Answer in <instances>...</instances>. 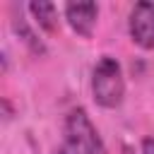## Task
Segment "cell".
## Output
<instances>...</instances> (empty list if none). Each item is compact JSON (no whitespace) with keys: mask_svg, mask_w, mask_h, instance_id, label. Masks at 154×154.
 Wrapping results in <instances>:
<instances>
[{"mask_svg":"<svg viewBox=\"0 0 154 154\" xmlns=\"http://www.w3.org/2000/svg\"><path fill=\"white\" fill-rule=\"evenodd\" d=\"M58 154H106L103 140L84 108H72L63 123V142Z\"/></svg>","mask_w":154,"mask_h":154,"instance_id":"obj_1","label":"cell"},{"mask_svg":"<svg viewBox=\"0 0 154 154\" xmlns=\"http://www.w3.org/2000/svg\"><path fill=\"white\" fill-rule=\"evenodd\" d=\"M91 94L101 108H116L125 96L123 67L113 55H101L91 70Z\"/></svg>","mask_w":154,"mask_h":154,"instance_id":"obj_2","label":"cell"},{"mask_svg":"<svg viewBox=\"0 0 154 154\" xmlns=\"http://www.w3.org/2000/svg\"><path fill=\"white\" fill-rule=\"evenodd\" d=\"M128 31L132 43H137L142 51L154 48V2H135L128 19Z\"/></svg>","mask_w":154,"mask_h":154,"instance_id":"obj_3","label":"cell"},{"mask_svg":"<svg viewBox=\"0 0 154 154\" xmlns=\"http://www.w3.org/2000/svg\"><path fill=\"white\" fill-rule=\"evenodd\" d=\"M63 12H65V19L75 34H79L82 38H89L94 34L96 17H99L96 2H67L63 7Z\"/></svg>","mask_w":154,"mask_h":154,"instance_id":"obj_4","label":"cell"},{"mask_svg":"<svg viewBox=\"0 0 154 154\" xmlns=\"http://www.w3.org/2000/svg\"><path fill=\"white\" fill-rule=\"evenodd\" d=\"M29 12L34 14L36 24H38L43 31L53 34V31L58 29V7H55L53 2H46V0L29 2Z\"/></svg>","mask_w":154,"mask_h":154,"instance_id":"obj_5","label":"cell"},{"mask_svg":"<svg viewBox=\"0 0 154 154\" xmlns=\"http://www.w3.org/2000/svg\"><path fill=\"white\" fill-rule=\"evenodd\" d=\"M14 29H17V34L22 36V41H24V43H26V46H29L34 53H46V48H43L41 38H38V36H36V34H34L29 26H26V22H24L22 17H19V22L14 19Z\"/></svg>","mask_w":154,"mask_h":154,"instance_id":"obj_6","label":"cell"},{"mask_svg":"<svg viewBox=\"0 0 154 154\" xmlns=\"http://www.w3.org/2000/svg\"><path fill=\"white\" fill-rule=\"evenodd\" d=\"M142 154H154V137L142 140Z\"/></svg>","mask_w":154,"mask_h":154,"instance_id":"obj_7","label":"cell"}]
</instances>
